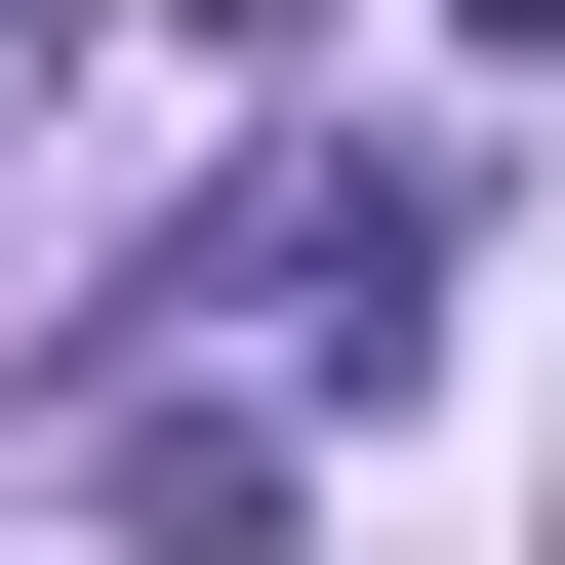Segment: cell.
Returning <instances> with one entry per match:
<instances>
[{"label": "cell", "instance_id": "obj_2", "mask_svg": "<svg viewBox=\"0 0 565 565\" xmlns=\"http://www.w3.org/2000/svg\"><path fill=\"white\" fill-rule=\"evenodd\" d=\"M82 525H162V565H243V525H282V404H121V445H82Z\"/></svg>", "mask_w": 565, "mask_h": 565}, {"label": "cell", "instance_id": "obj_1", "mask_svg": "<svg viewBox=\"0 0 565 565\" xmlns=\"http://www.w3.org/2000/svg\"><path fill=\"white\" fill-rule=\"evenodd\" d=\"M162 323H282V364H445V162H243V243Z\"/></svg>", "mask_w": 565, "mask_h": 565}]
</instances>
